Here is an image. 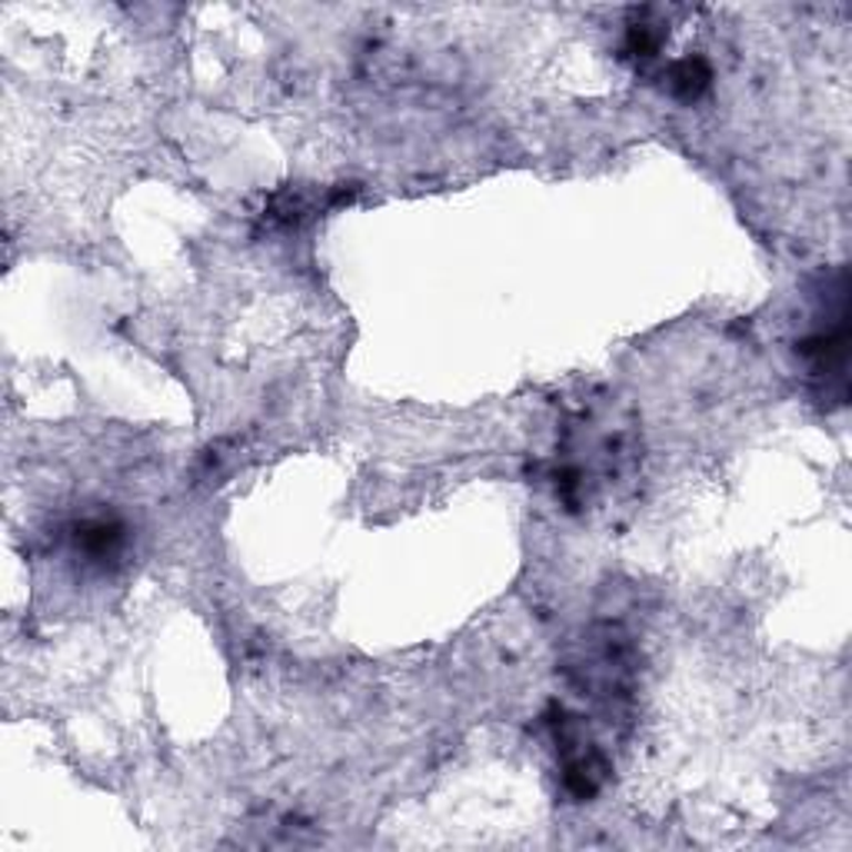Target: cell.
Returning a JSON list of instances; mask_svg holds the SVG:
<instances>
[{"label": "cell", "instance_id": "obj_1", "mask_svg": "<svg viewBox=\"0 0 852 852\" xmlns=\"http://www.w3.org/2000/svg\"><path fill=\"white\" fill-rule=\"evenodd\" d=\"M74 540H78V550H81L84 556L104 563V560H111V556L121 553V546H124V526H121L117 520H88V523L78 526Z\"/></svg>", "mask_w": 852, "mask_h": 852}, {"label": "cell", "instance_id": "obj_2", "mask_svg": "<svg viewBox=\"0 0 852 852\" xmlns=\"http://www.w3.org/2000/svg\"><path fill=\"white\" fill-rule=\"evenodd\" d=\"M666 81H669V91H673L676 97H682V101H696V97L709 88L712 74H709L706 61H699V58H686V61H676V64L669 68Z\"/></svg>", "mask_w": 852, "mask_h": 852}]
</instances>
